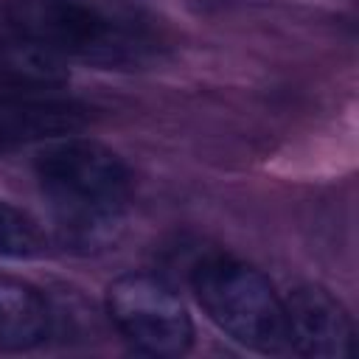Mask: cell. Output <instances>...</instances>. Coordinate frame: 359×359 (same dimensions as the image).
<instances>
[{"instance_id": "obj_2", "label": "cell", "mask_w": 359, "mask_h": 359, "mask_svg": "<svg viewBox=\"0 0 359 359\" xmlns=\"http://www.w3.org/2000/svg\"><path fill=\"white\" fill-rule=\"evenodd\" d=\"M3 20L8 31L62 59L76 56L104 67H126L143 62L151 50V39L135 20L81 0H8Z\"/></svg>"}, {"instance_id": "obj_3", "label": "cell", "mask_w": 359, "mask_h": 359, "mask_svg": "<svg viewBox=\"0 0 359 359\" xmlns=\"http://www.w3.org/2000/svg\"><path fill=\"white\" fill-rule=\"evenodd\" d=\"M191 289L205 314L236 342L258 353H286L289 328L283 300L255 266L213 255L196 264Z\"/></svg>"}, {"instance_id": "obj_5", "label": "cell", "mask_w": 359, "mask_h": 359, "mask_svg": "<svg viewBox=\"0 0 359 359\" xmlns=\"http://www.w3.org/2000/svg\"><path fill=\"white\" fill-rule=\"evenodd\" d=\"M289 348L311 359H348L353 356V323L345 306L323 286L303 283L283 300Z\"/></svg>"}, {"instance_id": "obj_1", "label": "cell", "mask_w": 359, "mask_h": 359, "mask_svg": "<svg viewBox=\"0 0 359 359\" xmlns=\"http://www.w3.org/2000/svg\"><path fill=\"white\" fill-rule=\"evenodd\" d=\"M36 182L62 244L95 250L121 227L129 171L107 146L84 137L56 140L36 157Z\"/></svg>"}, {"instance_id": "obj_9", "label": "cell", "mask_w": 359, "mask_h": 359, "mask_svg": "<svg viewBox=\"0 0 359 359\" xmlns=\"http://www.w3.org/2000/svg\"><path fill=\"white\" fill-rule=\"evenodd\" d=\"M45 250L39 227L14 205L0 199V258H36Z\"/></svg>"}, {"instance_id": "obj_8", "label": "cell", "mask_w": 359, "mask_h": 359, "mask_svg": "<svg viewBox=\"0 0 359 359\" xmlns=\"http://www.w3.org/2000/svg\"><path fill=\"white\" fill-rule=\"evenodd\" d=\"M50 311L36 286L0 275V351H28L48 337Z\"/></svg>"}, {"instance_id": "obj_6", "label": "cell", "mask_w": 359, "mask_h": 359, "mask_svg": "<svg viewBox=\"0 0 359 359\" xmlns=\"http://www.w3.org/2000/svg\"><path fill=\"white\" fill-rule=\"evenodd\" d=\"M87 123L90 109L76 101L45 98V93L6 95L0 98V154L42 140L70 137Z\"/></svg>"}, {"instance_id": "obj_7", "label": "cell", "mask_w": 359, "mask_h": 359, "mask_svg": "<svg viewBox=\"0 0 359 359\" xmlns=\"http://www.w3.org/2000/svg\"><path fill=\"white\" fill-rule=\"evenodd\" d=\"M65 81L67 67L62 56L14 31L0 34V98L48 93Z\"/></svg>"}, {"instance_id": "obj_4", "label": "cell", "mask_w": 359, "mask_h": 359, "mask_svg": "<svg viewBox=\"0 0 359 359\" xmlns=\"http://www.w3.org/2000/svg\"><path fill=\"white\" fill-rule=\"evenodd\" d=\"M107 314L126 342L149 356H182L194 323L180 294L151 272H126L107 289Z\"/></svg>"}]
</instances>
